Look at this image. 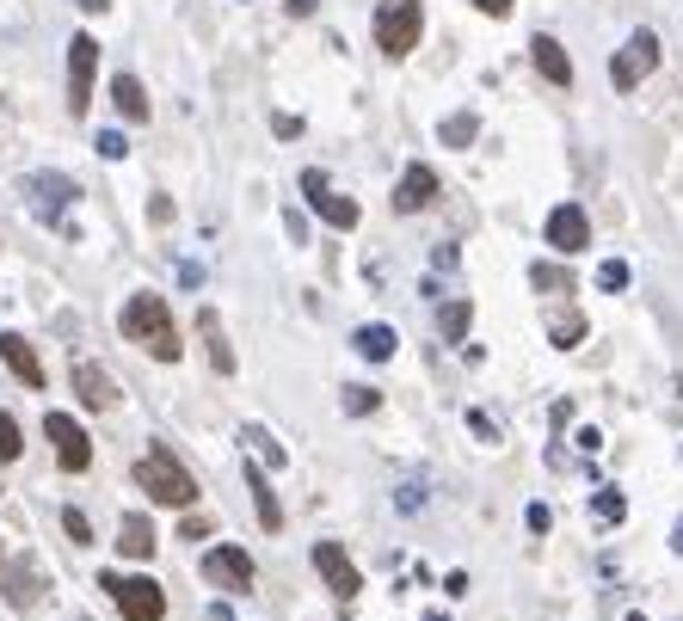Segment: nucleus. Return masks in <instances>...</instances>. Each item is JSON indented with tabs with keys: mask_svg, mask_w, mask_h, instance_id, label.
I'll list each match as a JSON object with an SVG mask.
<instances>
[{
	"mask_svg": "<svg viewBox=\"0 0 683 621\" xmlns=\"http://www.w3.org/2000/svg\"><path fill=\"white\" fill-rule=\"evenodd\" d=\"M118 327H123V339L142 344L148 358H161V363H179V351H185L161 296H130V302H123V314H118Z\"/></svg>",
	"mask_w": 683,
	"mask_h": 621,
	"instance_id": "1",
	"label": "nucleus"
},
{
	"mask_svg": "<svg viewBox=\"0 0 683 621\" xmlns=\"http://www.w3.org/2000/svg\"><path fill=\"white\" fill-rule=\"evenodd\" d=\"M135 487L154 504H167V511H191V499H198V480L185 474V462H179L167 443H148V450L135 455Z\"/></svg>",
	"mask_w": 683,
	"mask_h": 621,
	"instance_id": "2",
	"label": "nucleus"
},
{
	"mask_svg": "<svg viewBox=\"0 0 683 621\" xmlns=\"http://www.w3.org/2000/svg\"><path fill=\"white\" fill-rule=\"evenodd\" d=\"M419 31H425V7L419 0H382L375 7V50L382 56H413Z\"/></svg>",
	"mask_w": 683,
	"mask_h": 621,
	"instance_id": "3",
	"label": "nucleus"
},
{
	"mask_svg": "<svg viewBox=\"0 0 683 621\" xmlns=\"http://www.w3.org/2000/svg\"><path fill=\"white\" fill-rule=\"evenodd\" d=\"M659 56H665V50H659V31H634V38L616 50V62H610L616 93H634V87H641V80L659 68Z\"/></svg>",
	"mask_w": 683,
	"mask_h": 621,
	"instance_id": "4",
	"label": "nucleus"
},
{
	"mask_svg": "<svg viewBox=\"0 0 683 621\" xmlns=\"http://www.w3.org/2000/svg\"><path fill=\"white\" fill-rule=\"evenodd\" d=\"M106 591L118 597L123 621H167V591L154 579H111L106 572Z\"/></svg>",
	"mask_w": 683,
	"mask_h": 621,
	"instance_id": "5",
	"label": "nucleus"
},
{
	"mask_svg": "<svg viewBox=\"0 0 683 621\" xmlns=\"http://www.w3.org/2000/svg\"><path fill=\"white\" fill-rule=\"evenodd\" d=\"M43 437L56 443V462L68 468V474H87L93 468V443H87V431L68 412H43Z\"/></svg>",
	"mask_w": 683,
	"mask_h": 621,
	"instance_id": "6",
	"label": "nucleus"
},
{
	"mask_svg": "<svg viewBox=\"0 0 683 621\" xmlns=\"http://www.w3.org/2000/svg\"><path fill=\"white\" fill-rule=\"evenodd\" d=\"M93 68H99V43L81 31V38L68 43V111H74V118L93 106Z\"/></svg>",
	"mask_w": 683,
	"mask_h": 621,
	"instance_id": "7",
	"label": "nucleus"
},
{
	"mask_svg": "<svg viewBox=\"0 0 683 621\" xmlns=\"http://www.w3.org/2000/svg\"><path fill=\"white\" fill-rule=\"evenodd\" d=\"M314 572H321V579H327V591H333V597H345V603L363 591V572L351 567V554H345L339 542H314Z\"/></svg>",
	"mask_w": 683,
	"mask_h": 621,
	"instance_id": "8",
	"label": "nucleus"
},
{
	"mask_svg": "<svg viewBox=\"0 0 683 621\" xmlns=\"http://www.w3.org/2000/svg\"><path fill=\"white\" fill-rule=\"evenodd\" d=\"M302 191H309V203H314V216H321V222H333V228H358V203L339 198V191L327 186V172H321V167L302 172Z\"/></svg>",
	"mask_w": 683,
	"mask_h": 621,
	"instance_id": "9",
	"label": "nucleus"
},
{
	"mask_svg": "<svg viewBox=\"0 0 683 621\" xmlns=\"http://www.w3.org/2000/svg\"><path fill=\"white\" fill-rule=\"evenodd\" d=\"M203 579L228 584V591H253L259 567H253V554H241V548H210V554H203Z\"/></svg>",
	"mask_w": 683,
	"mask_h": 621,
	"instance_id": "10",
	"label": "nucleus"
},
{
	"mask_svg": "<svg viewBox=\"0 0 683 621\" xmlns=\"http://www.w3.org/2000/svg\"><path fill=\"white\" fill-rule=\"evenodd\" d=\"M542 234H549V247L566 252V259L591 247V222H585V210H579V203H561V210H549V228H542Z\"/></svg>",
	"mask_w": 683,
	"mask_h": 621,
	"instance_id": "11",
	"label": "nucleus"
},
{
	"mask_svg": "<svg viewBox=\"0 0 683 621\" xmlns=\"http://www.w3.org/2000/svg\"><path fill=\"white\" fill-rule=\"evenodd\" d=\"M0 363H7V370H13L26 388H43V363H38V351H31V339L0 332Z\"/></svg>",
	"mask_w": 683,
	"mask_h": 621,
	"instance_id": "12",
	"label": "nucleus"
},
{
	"mask_svg": "<svg viewBox=\"0 0 683 621\" xmlns=\"http://www.w3.org/2000/svg\"><path fill=\"white\" fill-rule=\"evenodd\" d=\"M431 198H438V172H431V167H406L401 186H394V210L413 216V210H425Z\"/></svg>",
	"mask_w": 683,
	"mask_h": 621,
	"instance_id": "13",
	"label": "nucleus"
},
{
	"mask_svg": "<svg viewBox=\"0 0 683 621\" xmlns=\"http://www.w3.org/2000/svg\"><path fill=\"white\" fill-rule=\"evenodd\" d=\"M198 332H203V351H210V363L222 375H234L241 370V358H234V344H228V332H222V314L215 308H198Z\"/></svg>",
	"mask_w": 683,
	"mask_h": 621,
	"instance_id": "14",
	"label": "nucleus"
},
{
	"mask_svg": "<svg viewBox=\"0 0 683 621\" xmlns=\"http://www.w3.org/2000/svg\"><path fill=\"white\" fill-rule=\"evenodd\" d=\"M530 62H536V74L549 80V87H573V62H566V50L554 38H530Z\"/></svg>",
	"mask_w": 683,
	"mask_h": 621,
	"instance_id": "15",
	"label": "nucleus"
},
{
	"mask_svg": "<svg viewBox=\"0 0 683 621\" xmlns=\"http://www.w3.org/2000/svg\"><path fill=\"white\" fill-rule=\"evenodd\" d=\"M31 198H38V210L43 216H62L68 203H74V179H62V172H38V179H31Z\"/></svg>",
	"mask_w": 683,
	"mask_h": 621,
	"instance_id": "16",
	"label": "nucleus"
},
{
	"mask_svg": "<svg viewBox=\"0 0 683 621\" xmlns=\"http://www.w3.org/2000/svg\"><path fill=\"white\" fill-rule=\"evenodd\" d=\"M74 388H81V400L87 407H118V382H111L106 370H99V363H74Z\"/></svg>",
	"mask_w": 683,
	"mask_h": 621,
	"instance_id": "17",
	"label": "nucleus"
},
{
	"mask_svg": "<svg viewBox=\"0 0 683 621\" xmlns=\"http://www.w3.org/2000/svg\"><path fill=\"white\" fill-rule=\"evenodd\" d=\"M118 554L123 560H148V554H154V523H148L142 511H130L118 523Z\"/></svg>",
	"mask_w": 683,
	"mask_h": 621,
	"instance_id": "18",
	"label": "nucleus"
},
{
	"mask_svg": "<svg viewBox=\"0 0 683 621\" xmlns=\"http://www.w3.org/2000/svg\"><path fill=\"white\" fill-rule=\"evenodd\" d=\"M111 106H118L123 123H148V93H142V80H135V74L111 80Z\"/></svg>",
	"mask_w": 683,
	"mask_h": 621,
	"instance_id": "19",
	"label": "nucleus"
},
{
	"mask_svg": "<svg viewBox=\"0 0 683 621\" xmlns=\"http://www.w3.org/2000/svg\"><path fill=\"white\" fill-rule=\"evenodd\" d=\"M351 344H358V358H370V363H389L394 358V327H358L351 332Z\"/></svg>",
	"mask_w": 683,
	"mask_h": 621,
	"instance_id": "20",
	"label": "nucleus"
},
{
	"mask_svg": "<svg viewBox=\"0 0 683 621\" xmlns=\"http://www.w3.org/2000/svg\"><path fill=\"white\" fill-rule=\"evenodd\" d=\"M247 492H253V504H259V523H265V529H283V504H278V492L265 487V474H259L253 462H247Z\"/></svg>",
	"mask_w": 683,
	"mask_h": 621,
	"instance_id": "21",
	"label": "nucleus"
},
{
	"mask_svg": "<svg viewBox=\"0 0 683 621\" xmlns=\"http://www.w3.org/2000/svg\"><path fill=\"white\" fill-rule=\"evenodd\" d=\"M7 603H13V609L38 603V567H31V560H19V567L7 572Z\"/></svg>",
	"mask_w": 683,
	"mask_h": 621,
	"instance_id": "22",
	"label": "nucleus"
},
{
	"mask_svg": "<svg viewBox=\"0 0 683 621\" xmlns=\"http://www.w3.org/2000/svg\"><path fill=\"white\" fill-rule=\"evenodd\" d=\"M443 148H469L474 136H481V118H474V111H455V118H443Z\"/></svg>",
	"mask_w": 683,
	"mask_h": 621,
	"instance_id": "23",
	"label": "nucleus"
},
{
	"mask_svg": "<svg viewBox=\"0 0 683 621\" xmlns=\"http://www.w3.org/2000/svg\"><path fill=\"white\" fill-rule=\"evenodd\" d=\"M19 450H26V437H19V419H13V412H0V468L19 462Z\"/></svg>",
	"mask_w": 683,
	"mask_h": 621,
	"instance_id": "24",
	"label": "nucleus"
},
{
	"mask_svg": "<svg viewBox=\"0 0 683 621\" xmlns=\"http://www.w3.org/2000/svg\"><path fill=\"white\" fill-rule=\"evenodd\" d=\"M438 327H443V339H462V332H469V302H450L438 314Z\"/></svg>",
	"mask_w": 683,
	"mask_h": 621,
	"instance_id": "25",
	"label": "nucleus"
},
{
	"mask_svg": "<svg viewBox=\"0 0 683 621\" xmlns=\"http://www.w3.org/2000/svg\"><path fill=\"white\" fill-rule=\"evenodd\" d=\"M375 407H382L375 388H345V412H375Z\"/></svg>",
	"mask_w": 683,
	"mask_h": 621,
	"instance_id": "26",
	"label": "nucleus"
},
{
	"mask_svg": "<svg viewBox=\"0 0 683 621\" xmlns=\"http://www.w3.org/2000/svg\"><path fill=\"white\" fill-rule=\"evenodd\" d=\"M597 283H603V290H629V264H622V259H610V264L597 271Z\"/></svg>",
	"mask_w": 683,
	"mask_h": 621,
	"instance_id": "27",
	"label": "nucleus"
},
{
	"mask_svg": "<svg viewBox=\"0 0 683 621\" xmlns=\"http://www.w3.org/2000/svg\"><path fill=\"white\" fill-rule=\"evenodd\" d=\"M62 529H68V542H93V523L81 511H62Z\"/></svg>",
	"mask_w": 683,
	"mask_h": 621,
	"instance_id": "28",
	"label": "nucleus"
},
{
	"mask_svg": "<svg viewBox=\"0 0 683 621\" xmlns=\"http://www.w3.org/2000/svg\"><path fill=\"white\" fill-rule=\"evenodd\" d=\"M93 148H99L106 160H123V154H130V142H123L118 130H99V142H93Z\"/></svg>",
	"mask_w": 683,
	"mask_h": 621,
	"instance_id": "29",
	"label": "nucleus"
},
{
	"mask_svg": "<svg viewBox=\"0 0 683 621\" xmlns=\"http://www.w3.org/2000/svg\"><path fill=\"white\" fill-rule=\"evenodd\" d=\"M622 511H629L622 492H597V517H603V523H622Z\"/></svg>",
	"mask_w": 683,
	"mask_h": 621,
	"instance_id": "30",
	"label": "nucleus"
},
{
	"mask_svg": "<svg viewBox=\"0 0 683 621\" xmlns=\"http://www.w3.org/2000/svg\"><path fill=\"white\" fill-rule=\"evenodd\" d=\"M579 332H585V320H554V344H561V351H566V344H579Z\"/></svg>",
	"mask_w": 683,
	"mask_h": 621,
	"instance_id": "31",
	"label": "nucleus"
},
{
	"mask_svg": "<svg viewBox=\"0 0 683 621\" xmlns=\"http://www.w3.org/2000/svg\"><path fill=\"white\" fill-rule=\"evenodd\" d=\"M247 443H253V450H259V455H265V462H271V468H278V462H283V450H278V443H271V437H265V431H247Z\"/></svg>",
	"mask_w": 683,
	"mask_h": 621,
	"instance_id": "32",
	"label": "nucleus"
},
{
	"mask_svg": "<svg viewBox=\"0 0 683 621\" xmlns=\"http://www.w3.org/2000/svg\"><path fill=\"white\" fill-rule=\"evenodd\" d=\"M530 278H536V290H566V278H561V271H549V264H536Z\"/></svg>",
	"mask_w": 683,
	"mask_h": 621,
	"instance_id": "33",
	"label": "nucleus"
},
{
	"mask_svg": "<svg viewBox=\"0 0 683 621\" xmlns=\"http://www.w3.org/2000/svg\"><path fill=\"white\" fill-rule=\"evenodd\" d=\"M210 529H215L210 517H185V542H198V535H210Z\"/></svg>",
	"mask_w": 683,
	"mask_h": 621,
	"instance_id": "34",
	"label": "nucleus"
},
{
	"mask_svg": "<svg viewBox=\"0 0 683 621\" xmlns=\"http://www.w3.org/2000/svg\"><path fill=\"white\" fill-rule=\"evenodd\" d=\"M474 7H481V13H493V19H505V13H511V0H474Z\"/></svg>",
	"mask_w": 683,
	"mask_h": 621,
	"instance_id": "35",
	"label": "nucleus"
},
{
	"mask_svg": "<svg viewBox=\"0 0 683 621\" xmlns=\"http://www.w3.org/2000/svg\"><path fill=\"white\" fill-rule=\"evenodd\" d=\"M74 7H87V13H106L111 0H74Z\"/></svg>",
	"mask_w": 683,
	"mask_h": 621,
	"instance_id": "36",
	"label": "nucleus"
},
{
	"mask_svg": "<svg viewBox=\"0 0 683 621\" xmlns=\"http://www.w3.org/2000/svg\"><path fill=\"white\" fill-rule=\"evenodd\" d=\"M671 548H677V554H683V523H677V529H671Z\"/></svg>",
	"mask_w": 683,
	"mask_h": 621,
	"instance_id": "37",
	"label": "nucleus"
},
{
	"mask_svg": "<svg viewBox=\"0 0 683 621\" xmlns=\"http://www.w3.org/2000/svg\"><path fill=\"white\" fill-rule=\"evenodd\" d=\"M431 621H443V615H431Z\"/></svg>",
	"mask_w": 683,
	"mask_h": 621,
	"instance_id": "38",
	"label": "nucleus"
}]
</instances>
